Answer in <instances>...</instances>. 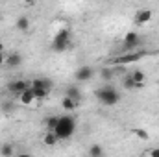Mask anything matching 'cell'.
I'll return each mask as SVG.
<instances>
[{
    "mask_svg": "<svg viewBox=\"0 0 159 157\" xmlns=\"http://www.w3.org/2000/svg\"><path fill=\"white\" fill-rule=\"evenodd\" d=\"M74 131H76V120H74V117H70V115L59 117L57 126H56V129H54V133H56V137H57L59 141L70 139V137L74 135Z\"/></svg>",
    "mask_w": 159,
    "mask_h": 157,
    "instance_id": "1",
    "label": "cell"
},
{
    "mask_svg": "<svg viewBox=\"0 0 159 157\" xmlns=\"http://www.w3.org/2000/svg\"><path fill=\"white\" fill-rule=\"evenodd\" d=\"M96 98H98V102L102 104V105H117L120 100V92L115 89V87H111V85H106V87H102V89H98L96 91Z\"/></svg>",
    "mask_w": 159,
    "mask_h": 157,
    "instance_id": "2",
    "label": "cell"
},
{
    "mask_svg": "<svg viewBox=\"0 0 159 157\" xmlns=\"http://www.w3.org/2000/svg\"><path fill=\"white\" fill-rule=\"evenodd\" d=\"M70 39H72L70 30H67V28L59 30V32L54 35V39H52V50H54V52H65V50L70 46Z\"/></svg>",
    "mask_w": 159,
    "mask_h": 157,
    "instance_id": "3",
    "label": "cell"
},
{
    "mask_svg": "<svg viewBox=\"0 0 159 157\" xmlns=\"http://www.w3.org/2000/svg\"><path fill=\"white\" fill-rule=\"evenodd\" d=\"M52 85H54V83H52L50 79H44V78H35L32 83H30V87H32V91H34V94H35L37 100L46 98V94L50 92Z\"/></svg>",
    "mask_w": 159,
    "mask_h": 157,
    "instance_id": "4",
    "label": "cell"
},
{
    "mask_svg": "<svg viewBox=\"0 0 159 157\" xmlns=\"http://www.w3.org/2000/svg\"><path fill=\"white\" fill-rule=\"evenodd\" d=\"M144 57V52H129V54H124V56H119L115 59H111V63L115 65H128V63H135L139 59Z\"/></svg>",
    "mask_w": 159,
    "mask_h": 157,
    "instance_id": "5",
    "label": "cell"
},
{
    "mask_svg": "<svg viewBox=\"0 0 159 157\" xmlns=\"http://www.w3.org/2000/svg\"><path fill=\"white\" fill-rule=\"evenodd\" d=\"M122 44H124V50H133L141 44V35L137 32H128L122 39Z\"/></svg>",
    "mask_w": 159,
    "mask_h": 157,
    "instance_id": "6",
    "label": "cell"
},
{
    "mask_svg": "<svg viewBox=\"0 0 159 157\" xmlns=\"http://www.w3.org/2000/svg\"><path fill=\"white\" fill-rule=\"evenodd\" d=\"M26 89H30V83L28 81H24V79H15V81H11L9 85H7V91L11 92V94H22Z\"/></svg>",
    "mask_w": 159,
    "mask_h": 157,
    "instance_id": "7",
    "label": "cell"
},
{
    "mask_svg": "<svg viewBox=\"0 0 159 157\" xmlns=\"http://www.w3.org/2000/svg\"><path fill=\"white\" fill-rule=\"evenodd\" d=\"M93 74H94L93 67L83 65V67H80L78 70L74 72V78H76V81H89V79L93 78Z\"/></svg>",
    "mask_w": 159,
    "mask_h": 157,
    "instance_id": "8",
    "label": "cell"
},
{
    "mask_svg": "<svg viewBox=\"0 0 159 157\" xmlns=\"http://www.w3.org/2000/svg\"><path fill=\"white\" fill-rule=\"evenodd\" d=\"M152 17H154V11H152V9H139V11L135 13V24H137V26H143V24L150 22Z\"/></svg>",
    "mask_w": 159,
    "mask_h": 157,
    "instance_id": "9",
    "label": "cell"
},
{
    "mask_svg": "<svg viewBox=\"0 0 159 157\" xmlns=\"http://www.w3.org/2000/svg\"><path fill=\"white\" fill-rule=\"evenodd\" d=\"M6 65H7L9 69H17V67H20V65H22V56L17 54V52L6 56Z\"/></svg>",
    "mask_w": 159,
    "mask_h": 157,
    "instance_id": "10",
    "label": "cell"
},
{
    "mask_svg": "<svg viewBox=\"0 0 159 157\" xmlns=\"http://www.w3.org/2000/svg\"><path fill=\"white\" fill-rule=\"evenodd\" d=\"M35 100H37V98H35V94H34L32 87H30V89H26L22 94H19V102H20L22 105H32Z\"/></svg>",
    "mask_w": 159,
    "mask_h": 157,
    "instance_id": "11",
    "label": "cell"
},
{
    "mask_svg": "<svg viewBox=\"0 0 159 157\" xmlns=\"http://www.w3.org/2000/svg\"><path fill=\"white\" fill-rule=\"evenodd\" d=\"M43 142H44V146L52 148V146H56V144L59 142V139L56 137V133H54V131H46V133H44V137H43Z\"/></svg>",
    "mask_w": 159,
    "mask_h": 157,
    "instance_id": "12",
    "label": "cell"
},
{
    "mask_svg": "<svg viewBox=\"0 0 159 157\" xmlns=\"http://www.w3.org/2000/svg\"><path fill=\"white\" fill-rule=\"evenodd\" d=\"M65 96H69V98H72V100H74V102H81V98H83V96H81V91H80L78 87H74V85H70V87H69V89H67V94H65Z\"/></svg>",
    "mask_w": 159,
    "mask_h": 157,
    "instance_id": "13",
    "label": "cell"
},
{
    "mask_svg": "<svg viewBox=\"0 0 159 157\" xmlns=\"http://www.w3.org/2000/svg\"><path fill=\"white\" fill-rule=\"evenodd\" d=\"M61 105H63V109L65 111H74V109H78V102H74L72 98H69V96H63V100H61Z\"/></svg>",
    "mask_w": 159,
    "mask_h": 157,
    "instance_id": "14",
    "label": "cell"
},
{
    "mask_svg": "<svg viewBox=\"0 0 159 157\" xmlns=\"http://www.w3.org/2000/svg\"><path fill=\"white\" fill-rule=\"evenodd\" d=\"M122 83H124V89H128V91H137V89H143V87H144V85H141V83H135L133 79L129 78V74L124 78Z\"/></svg>",
    "mask_w": 159,
    "mask_h": 157,
    "instance_id": "15",
    "label": "cell"
},
{
    "mask_svg": "<svg viewBox=\"0 0 159 157\" xmlns=\"http://www.w3.org/2000/svg\"><path fill=\"white\" fill-rule=\"evenodd\" d=\"M17 28H19L20 32H28V30H30V19H28L26 15H20V17L17 19Z\"/></svg>",
    "mask_w": 159,
    "mask_h": 157,
    "instance_id": "16",
    "label": "cell"
},
{
    "mask_svg": "<svg viewBox=\"0 0 159 157\" xmlns=\"http://www.w3.org/2000/svg\"><path fill=\"white\" fill-rule=\"evenodd\" d=\"M89 157H104V148L100 144H93L89 148Z\"/></svg>",
    "mask_w": 159,
    "mask_h": 157,
    "instance_id": "17",
    "label": "cell"
},
{
    "mask_svg": "<svg viewBox=\"0 0 159 157\" xmlns=\"http://www.w3.org/2000/svg\"><path fill=\"white\" fill-rule=\"evenodd\" d=\"M129 78L133 79L135 83L144 85V72H143V70H133V72H129Z\"/></svg>",
    "mask_w": 159,
    "mask_h": 157,
    "instance_id": "18",
    "label": "cell"
},
{
    "mask_svg": "<svg viewBox=\"0 0 159 157\" xmlns=\"http://www.w3.org/2000/svg\"><path fill=\"white\" fill-rule=\"evenodd\" d=\"M57 120H59V117H46L44 118V126H46V129H48V131H54L56 126H57Z\"/></svg>",
    "mask_w": 159,
    "mask_h": 157,
    "instance_id": "19",
    "label": "cell"
},
{
    "mask_svg": "<svg viewBox=\"0 0 159 157\" xmlns=\"http://www.w3.org/2000/svg\"><path fill=\"white\" fill-rule=\"evenodd\" d=\"M131 131H133V135H135V137H139L141 141H148V139H150L148 131H146V129H143V128H133Z\"/></svg>",
    "mask_w": 159,
    "mask_h": 157,
    "instance_id": "20",
    "label": "cell"
},
{
    "mask_svg": "<svg viewBox=\"0 0 159 157\" xmlns=\"http://www.w3.org/2000/svg\"><path fill=\"white\" fill-rule=\"evenodd\" d=\"M0 155L2 157H11L13 155V146H11L9 142L2 144V146H0Z\"/></svg>",
    "mask_w": 159,
    "mask_h": 157,
    "instance_id": "21",
    "label": "cell"
},
{
    "mask_svg": "<svg viewBox=\"0 0 159 157\" xmlns=\"http://www.w3.org/2000/svg\"><path fill=\"white\" fill-rule=\"evenodd\" d=\"M102 78H104V79H109V78H111V72H109L107 69H104V70H102Z\"/></svg>",
    "mask_w": 159,
    "mask_h": 157,
    "instance_id": "22",
    "label": "cell"
},
{
    "mask_svg": "<svg viewBox=\"0 0 159 157\" xmlns=\"http://www.w3.org/2000/svg\"><path fill=\"white\" fill-rule=\"evenodd\" d=\"M150 157H159V148H154V150H150Z\"/></svg>",
    "mask_w": 159,
    "mask_h": 157,
    "instance_id": "23",
    "label": "cell"
},
{
    "mask_svg": "<svg viewBox=\"0 0 159 157\" xmlns=\"http://www.w3.org/2000/svg\"><path fill=\"white\" fill-rule=\"evenodd\" d=\"M6 65V54H0V67Z\"/></svg>",
    "mask_w": 159,
    "mask_h": 157,
    "instance_id": "24",
    "label": "cell"
},
{
    "mask_svg": "<svg viewBox=\"0 0 159 157\" xmlns=\"http://www.w3.org/2000/svg\"><path fill=\"white\" fill-rule=\"evenodd\" d=\"M17 157H32V155H30V154H19Z\"/></svg>",
    "mask_w": 159,
    "mask_h": 157,
    "instance_id": "25",
    "label": "cell"
},
{
    "mask_svg": "<svg viewBox=\"0 0 159 157\" xmlns=\"http://www.w3.org/2000/svg\"><path fill=\"white\" fill-rule=\"evenodd\" d=\"M0 54H4V44L0 43Z\"/></svg>",
    "mask_w": 159,
    "mask_h": 157,
    "instance_id": "26",
    "label": "cell"
}]
</instances>
